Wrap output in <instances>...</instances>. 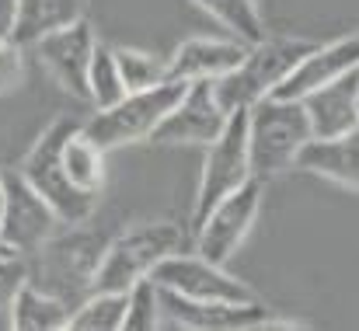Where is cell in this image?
Instances as JSON below:
<instances>
[{
	"instance_id": "6da1fadb",
	"label": "cell",
	"mask_w": 359,
	"mask_h": 331,
	"mask_svg": "<svg viewBox=\"0 0 359 331\" xmlns=\"http://www.w3.org/2000/svg\"><path fill=\"white\" fill-rule=\"evenodd\" d=\"M105 244L109 241L91 234L84 223L60 227L32 255H25L28 283L53 293V297H60L74 311L77 304H84L95 293V276H98V262H102Z\"/></svg>"
},
{
	"instance_id": "7a4b0ae2",
	"label": "cell",
	"mask_w": 359,
	"mask_h": 331,
	"mask_svg": "<svg viewBox=\"0 0 359 331\" xmlns=\"http://www.w3.org/2000/svg\"><path fill=\"white\" fill-rule=\"evenodd\" d=\"M311 119L300 98H262L248 109V157L251 175L269 182L290 168H297V157L304 143L311 140Z\"/></svg>"
},
{
	"instance_id": "3957f363",
	"label": "cell",
	"mask_w": 359,
	"mask_h": 331,
	"mask_svg": "<svg viewBox=\"0 0 359 331\" xmlns=\"http://www.w3.org/2000/svg\"><path fill=\"white\" fill-rule=\"evenodd\" d=\"M84 122L70 119V115H56L53 126L32 143V150L25 154L21 161V175L25 182L56 210V217L67 223V227H77V223H88L98 210V196L95 192H81L67 171H63V143L74 129H81Z\"/></svg>"
},
{
	"instance_id": "277c9868",
	"label": "cell",
	"mask_w": 359,
	"mask_h": 331,
	"mask_svg": "<svg viewBox=\"0 0 359 331\" xmlns=\"http://www.w3.org/2000/svg\"><path fill=\"white\" fill-rule=\"evenodd\" d=\"M318 42L311 39H293V35H265L262 42L248 46L244 60L231 74L213 81V91L227 112L251 109L255 102L276 95V88L293 74V67L314 49Z\"/></svg>"
},
{
	"instance_id": "5b68a950",
	"label": "cell",
	"mask_w": 359,
	"mask_h": 331,
	"mask_svg": "<svg viewBox=\"0 0 359 331\" xmlns=\"http://www.w3.org/2000/svg\"><path fill=\"white\" fill-rule=\"evenodd\" d=\"M182 227L168 220H147L133 223L122 234H116L98 262V276H95V290H112L126 293L136 279L150 276L157 269V262H164L168 255L182 251Z\"/></svg>"
},
{
	"instance_id": "8992f818",
	"label": "cell",
	"mask_w": 359,
	"mask_h": 331,
	"mask_svg": "<svg viewBox=\"0 0 359 331\" xmlns=\"http://www.w3.org/2000/svg\"><path fill=\"white\" fill-rule=\"evenodd\" d=\"M185 81H164L154 84L147 91H126V98H119L109 109H98L95 119L84 122V133L102 147V150H116L136 140H150L154 129L161 126V119L175 109V102L185 95Z\"/></svg>"
},
{
	"instance_id": "52a82bcc",
	"label": "cell",
	"mask_w": 359,
	"mask_h": 331,
	"mask_svg": "<svg viewBox=\"0 0 359 331\" xmlns=\"http://www.w3.org/2000/svg\"><path fill=\"white\" fill-rule=\"evenodd\" d=\"M248 178H255L251 175V157H248V109H238L227 115V126L206 147L199 192H196V210H192V230L210 217V210L217 203H224L231 192H238Z\"/></svg>"
},
{
	"instance_id": "ba28073f",
	"label": "cell",
	"mask_w": 359,
	"mask_h": 331,
	"mask_svg": "<svg viewBox=\"0 0 359 331\" xmlns=\"http://www.w3.org/2000/svg\"><path fill=\"white\" fill-rule=\"evenodd\" d=\"M161 328L189 331H262V328H304L297 321H279L258 300L224 304V300H189L161 290Z\"/></svg>"
},
{
	"instance_id": "9c48e42d",
	"label": "cell",
	"mask_w": 359,
	"mask_h": 331,
	"mask_svg": "<svg viewBox=\"0 0 359 331\" xmlns=\"http://www.w3.org/2000/svg\"><path fill=\"white\" fill-rule=\"evenodd\" d=\"M150 279L161 290L178 293V297H189V300H224V304L258 300L238 276H231L220 262L203 258L199 251L196 255H189V251L168 255L164 262H157V269L150 272Z\"/></svg>"
},
{
	"instance_id": "30bf717a",
	"label": "cell",
	"mask_w": 359,
	"mask_h": 331,
	"mask_svg": "<svg viewBox=\"0 0 359 331\" xmlns=\"http://www.w3.org/2000/svg\"><path fill=\"white\" fill-rule=\"evenodd\" d=\"M227 115L231 112L220 105L213 81H192L185 95L175 102V109L161 119L150 143L154 147H210L227 126Z\"/></svg>"
},
{
	"instance_id": "8fae6325",
	"label": "cell",
	"mask_w": 359,
	"mask_h": 331,
	"mask_svg": "<svg viewBox=\"0 0 359 331\" xmlns=\"http://www.w3.org/2000/svg\"><path fill=\"white\" fill-rule=\"evenodd\" d=\"M67 223L56 210L25 182L21 171H4V210H0V237L11 251L32 255L46 237H53Z\"/></svg>"
},
{
	"instance_id": "7c38bea8",
	"label": "cell",
	"mask_w": 359,
	"mask_h": 331,
	"mask_svg": "<svg viewBox=\"0 0 359 331\" xmlns=\"http://www.w3.org/2000/svg\"><path fill=\"white\" fill-rule=\"evenodd\" d=\"M262 210V178H248L238 192L210 210V217L196 227V251L210 262H227L248 237Z\"/></svg>"
},
{
	"instance_id": "4fadbf2b",
	"label": "cell",
	"mask_w": 359,
	"mask_h": 331,
	"mask_svg": "<svg viewBox=\"0 0 359 331\" xmlns=\"http://www.w3.org/2000/svg\"><path fill=\"white\" fill-rule=\"evenodd\" d=\"M95 28L88 18L60 28V32H49L35 42V53H39V63L46 67V74L74 98L81 102H91L88 95V67H91V56H95Z\"/></svg>"
},
{
	"instance_id": "5bb4252c",
	"label": "cell",
	"mask_w": 359,
	"mask_h": 331,
	"mask_svg": "<svg viewBox=\"0 0 359 331\" xmlns=\"http://www.w3.org/2000/svg\"><path fill=\"white\" fill-rule=\"evenodd\" d=\"M359 67V32L356 35H342L335 42H318L297 67L293 74L276 88V98H307L311 91L339 81L342 74Z\"/></svg>"
},
{
	"instance_id": "9a60e30c",
	"label": "cell",
	"mask_w": 359,
	"mask_h": 331,
	"mask_svg": "<svg viewBox=\"0 0 359 331\" xmlns=\"http://www.w3.org/2000/svg\"><path fill=\"white\" fill-rule=\"evenodd\" d=\"M248 46L238 39H185L171 60H168V77L171 81H220L244 60Z\"/></svg>"
},
{
	"instance_id": "2e32d148",
	"label": "cell",
	"mask_w": 359,
	"mask_h": 331,
	"mask_svg": "<svg viewBox=\"0 0 359 331\" xmlns=\"http://www.w3.org/2000/svg\"><path fill=\"white\" fill-rule=\"evenodd\" d=\"M307 119H311V133L318 140H328V136H342L349 129L359 126V67L342 74L339 81L311 91L307 98H300Z\"/></svg>"
},
{
	"instance_id": "e0dca14e",
	"label": "cell",
	"mask_w": 359,
	"mask_h": 331,
	"mask_svg": "<svg viewBox=\"0 0 359 331\" xmlns=\"http://www.w3.org/2000/svg\"><path fill=\"white\" fill-rule=\"evenodd\" d=\"M297 171L318 175L325 182L359 192V126L342 136H328V140L311 136L297 157Z\"/></svg>"
},
{
	"instance_id": "ac0fdd59",
	"label": "cell",
	"mask_w": 359,
	"mask_h": 331,
	"mask_svg": "<svg viewBox=\"0 0 359 331\" xmlns=\"http://www.w3.org/2000/svg\"><path fill=\"white\" fill-rule=\"evenodd\" d=\"M81 18H88V0H18V25L11 39L18 46H35L42 35L60 32Z\"/></svg>"
},
{
	"instance_id": "d6986e66",
	"label": "cell",
	"mask_w": 359,
	"mask_h": 331,
	"mask_svg": "<svg viewBox=\"0 0 359 331\" xmlns=\"http://www.w3.org/2000/svg\"><path fill=\"white\" fill-rule=\"evenodd\" d=\"M7 328L63 331V328H70V307H67L60 297H53V293H46V290H39V286H32V283H25V286L18 290V297L11 300Z\"/></svg>"
},
{
	"instance_id": "ffe728a7",
	"label": "cell",
	"mask_w": 359,
	"mask_h": 331,
	"mask_svg": "<svg viewBox=\"0 0 359 331\" xmlns=\"http://www.w3.org/2000/svg\"><path fill=\"white\" fill-rule=\"evenodd\" d=\"M63 171L81 192H102L105 185V150L81 129H74L63 143Z\"/></svg>"
},
{
	"instance_id": "44dd1931",
	"label": "cell",
	"mask_w": 359,
	"mask_h": 331,
	"mask_svg": "<svg viewBox=\"0 0 359 331\" xmlns=\"http://www.w3.org/2000/svg\"><path fill=\"white\" fill-rule=\"evenodd\" d=\"M192 4L203 7L210 18H217L244 46H255V42L265 39V25H262L255 0H192Z\"/></svg>"
},
{
	"instance_id": "7402d4cb",
	"label": "cell",
	"mask_w": 359,
	"mask_h": 331,
	"mask_svg": "<svg viewBox=\"0 0 359 331\" xmlns=\"http://www.w3.org/2000/svg\"><path fill=\"white\" fill-rule=\"evenodd\" d=\"M126 321V293L95 290L84 304L70 311V331H122Z\"/></svg>"
},
{
	"instance_id": "603a6c76",
	"label": "cell",
	"mask_w": 359,
	"mask_h": 331,
	"mask_svg": "<svg viewBox=\"0 0 359 331\" xmlns=\"http://www.w3.org/2000/svg\"><path fill=\"white\" fill-rule=\"evenodd\" d=\"M88 95H91L95 109H109L119 98H126V81H122L119 63H116V49H109L102 42L95 46V56L88 67Z\"/></svg>"
},
{
	"instance_id": "cb8c5ba5",
	"label": "cell",
	"mask_w": 359,
	"mask_h": 331,
	"mask_svg": "<svg viewBox=\"0 0 359 331\" xmlns=\"http://www.w3.org/2000/svg\"><path fill=\"white\" fill-rule=\"evenodd\" d=\"M161 328V286L143 276L126 290V321L122 331H157Z\"/></svg>"
},
{
	"instance_id": "d4e9b609",
	"label": "cell",
	"mask_w": 359,
	"mask_h": 331,
	"mask_svg": "<svg viewBox=\"0 0 359 331\" xmlns=\"http://www.w3.org/2000/svg\"><path fill=\"white\" fill-rule=\"evenodd\" d=\"M116 63H119V74L126 81V91H147V88L168 81V60H161L154 53L116 46Z\"/></svg>"
},
{
	"instance_id": "484cf974",
	"label": "cell",
	"mask_w": 359,
	"mask_h": 331,
	"mask_svg": "<svg viewBox=\"0 0 359 331\" xmlns=\"http://www.w3.org/2000/svg\"><path fill=\"white\" fill-rule=\"evenodd\" d=\"M28 283V262L25 255H0V314L11 311V300Z\"/></svg>"
},
{
	"instance_id": "4316f807",
	"label": "cell",
	"mask_w": 359,
	"mask_h": 331,
	"mask_svg": "<svg viewBox=\"0 0 359 331\" xmlns=\"http://www.w3.org/2000/svg\"><path fill=\"white\" fill-rule=\"evenodd\" d=\"M25 46H18L14 39H0V95H11L21 88L25 81Z\"/></svg>"
},
{
	"instance_id": "83f0119b",
	"label": "cell",
	"mask_w": 359,
	"mask_h": 331,
	"mask_svg": "<svg viewBox=\"0 0 359 331\" xmlns=\"http://www.w3.org/2000/svg\"><path fill=\"white\" fill-rule=\"evenodd\" d=\"M18 25V0H0V39H11Z\"/></svg>"
},
{
	"instance_id": "f1b7e54d",
	"label": "cell",
	"mask_w": 359,
	"mask_h": 331,
	"mask_svg": "<svg viewBox=\"0 0 359 331\" xmlns=\"http://www.w3.org/2000/svg\"><path fill=\"white\" fill-rule=\"evenodd\" d=\"M0 255H18V251H11V248L4 244V237H0Z\"/></svg>"
},
{
	"instance_id": "f546056e",
	"label": "cell",
	"mask_w": 359,
	"mask_h": 331,
	"mask_svg": "<svg viewBox=\"0 0 359 331\" xmlns=\"http://www.w3.org/2000/svg\"><path fill=\"white\" fill-rule=\"evenodd\" d=\"M0 210H4V171H0Z\"/></svg>"
}]
</instances>
